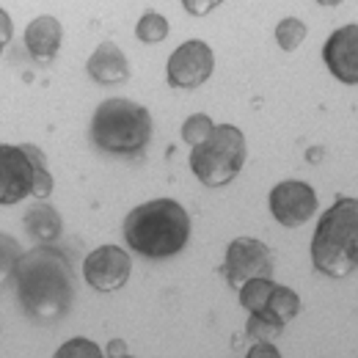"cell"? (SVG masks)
I'll return each mask as SVG.
<instances>
[{
    "label": "cell",
    "instance_id": "1",
    "mask_svg": "<svg viewBox=\"0 0 358 358\" xmlns=\"http://www.w3.org/2000/svg\"><path fill=\"white\" fill-rule=\"evenodd\" d=\"M14 287L25 317L36 325H52L69 314L75 301L72 262L55 245H36L22 254Z\"/></svg>",
    "mask_w": 358,
    "mask_h": 358
},
{
    "label": "cell",
    "instance_id": "2",
    "mask_svg": "<svg viewBox=\"0 0 358 358\" xmlns=\"http://www.w3.org/2000/svg\"><path fill=\"white\" fill-rule=\"evenodd\" d=\"M190 237V215L174 199H152L124 218V240L146 259L177 257Z\"/></svg>",
    "mask_w": 358,
    "mask_h": 358
},
{
    "label": "cell",
    "instance_id": "3",
    "mask_svg": "<svg viewBox=\"0 0 358 358\" xmlns=\"http://www.w3.org/2000/svg\"><path fill=\"white\" fill-rule=\"evenodd\" d=\"M312 265L328 278H348L358 268V201L339 199L320 218L312 237Z\"/></svg>",
    "mask_w": 358,
    "mask_h": 358
},
{
    "label": "cell",
    "instance_id": "4",
    "mask_svg": "<svg viewBox=\"0 0 358 358\" xmlns=\"http://www.w3.org/2000/svg\"><path fill=\"white\" fill-rule=\"evenodd\" d=\"M89 138L108 155H138L152 138V116L133 99H105L91 116Z\"/></svg>",
    "mask_w": 358,
    "mask_h": 358
},
{
    "label": "cell",
    "instance_id": "5",
    "mask_svg": "<svg viewBox=\"0 0 358 358\" xmlns=\"http://www.w3.org/2000/svg\"><path fill=\"white\" fill-rule=\"evenodd\" d=\"M245 135L234 124H218L207 141L193 146L190 171L207 187H224L245 166Z\"/></svg>",
    "mask_w": 358,
    "mask_h": 358
},
{
    "label": "cell",
    "instance_id": "6",
    "mask_svg": "<svg viewBox=\"0 0 358 358\" xmlns=\"http://www.w3.org/2000/svg\"><path fill=\"white\" fill-rule=\"evenodd\" d=\"M273 254L268 243L257 237H237L229 243L221 273L229 281V287L240 289L251 278H273Z\"/></svg>",
    "mask_w": 358,
    "mask_h": 358
},
{
    "label": "cell",
    "instance_id": "7",
    "mask_svg": "<svg viewBox=\"0 0 358 358\" xmlns=\"http://www.w3.org/2000/svg\"><path fill=\"white\" fill-rule=\"evenodd\" d=\"M215 69V55L207 42L201 39H190V42H182V45L171 52L169 64H166V78H169V86L179 91H190L199 89L210 80Z\"/></svg>",
    "mask_w": 358,
    "mask_h": 358
},
{
    "label": "cell",
    "instance_id": "8",
    "mask_svg": "<svg viewBox=\"0 0 358 358\" xmlns=\"http://www.w3.org/2000/svg\"><path fill=\"white\" fill-rule=\"evenodd\" d=\"M268 204L278 224L287 229H298V226L309 224V218L317 213V193L309 182L287 179L270 190Z\"/></svg>",
    "mask_w": 358,
    "mask_h": 358
},
{
    "label": "cell",
    "instance_id": "9",
    "mask_svg": "<svg viewBox=\"0 0 358 358\" xmlns=\"http://www.w3.org/2000/svg\"><path fill=\"white\" fill-rule=\"evenodd\" d=\"M133 270V259L119 245H99L83 262V278L96 292H116L127 284Z\"/></svg>",
    "mask_w": 358,
    "mask_h": 358
},
{
    "label": "cell",
    "instance_id": "10",
    "mask_svg": "<svg viewBox=\"0 0 358 358\" xmlns=\"http://www.w3.org/2000/svg\"><path fill=\"white\" fill-rule=\"evenodd\" d=\"M34 187V169L22 146L0 143V207L20 204L31 196Z\"/></svg>",
    "mask_w": 358,
    "mask_h": 358
},
{
    "label": "cell",
    "instance_id": "11",
    "mask_svg": "<svg viewBox=\"0 0 358 358\" xmlns=\"http://www.w3.org/2000/svg\"><path fill=\"white\" fill-rule=\"evenodd\" d=\"M325 66L331 75L348 86L358 83V25H345L328 36L322 47Z\"/></svg>",
    "mask_w": 358,
    "mask_h": 358
},
{
    "label": "cell",
    "instance_id": "12",
    "mask_svg": "<svg viewBox=\"0 0 358 358\" xmlns=\"http://www.w3.org/2000/svg\"><path fill=\"white\" fill-rule=\"evenodd\" d=\"M61 39H64V28L50 14L31 20V25L25 28V50L39 66H50L55 61L61 50Z\"/></svg>",
    "mask_w": 358,
    "mask_h": 358
},
{
    "label": "cell",
    "instance_id": "13",
    "mask_svg": "<svg viewBox=\"0 0 358 358\" xmlns=\"http://www.w3.org/2000/svg\"><path fill=\"white\" fill-rule=\"evenodd\" d=\"M86 72L99 86H119L130 78V64H127V55L119 50L116 42H102L91 52Z\"/></svg>",
    "mask_w": 358,
    "mask_h": 358
},
{
    "label": "cell",
    "instance_id": "14",
    "mask_svg": "<svg viewBox=\"0 0 358 358\" xmlns=\"http://www.w3.org/2000/svg\"><path fill=\"white\" fill-rule=\"evenodd\" d=\"M22 226L28 231V237L36 243V245H52L61 231H64V221L58 215V210L47 201H36L25 210V218H22Z\"/></svg>",
    "mask_w": 358,
    "mask_h": 358
},
{
    "label": "cell",
    "instance_id": "15",
    "mask_svg": "<svg viewBox=\"0 0 358 358\" xmlns=\"http://www.w3.org/2000/svg\"><path fill=\"white\" fill-rule=\"evenodd\" d=\"M298 314H301V298H298V292L289 289V287H278V284H275L273 292H270L268 309L262 312V317H268V320L278 322V325L284 328V325L292 322Z\"/></svg>",
    "mask_w": 358,
    "mask_h": 358
},
{
    "label": "cell",
    "instance_id": "16",
    "mask_svg": "<svg viewBox=\"0 0 358 358\" xmlns=\"http://www.w3.org/2000/svg\"><path fill=\"white\" fill-rule=\"evenodd\" d=\"M22 152L28 155L31 169H34V187H31V196L39 199V201H47L50 193H52V187H55V182H52V174H50V169H47L45 152H42L39 146H34V143H22Z\"/></svg>",
    "mask_w": 358,
    "mask_h": 358
},
{
    "label": "cell",
    "instance_id": "17",
    "mask_svg": "<svg viewBox=\"0 0 358 358\" xmlns=\"http://www.w3.org/2000/svg\"><path fill=\"white\" fill-rule=\"evenodd\" d=\"M273 278H251L240 287V306L248 314H262L268 309L270 292H273Z\"/></svg>",
    "mask_w": 358,
    "mask_h": 358
},
{
    "label": "cell",
    "instance_id": "18",
    "mask_svg": "<svg viewBox=\"0 0 358 358\" xmlns=\"http://www.w3.org/2000/svg\"><path fill=\"white\" fill-rule=\"evenodd\" d=\"M22 259V248L11 234L0 231V289H6L14 275H17V265Z\"/></svg>",
    "mask_w": 358,
    "mask_h": 358
},
{
    "label": "cell",
    "instance_id": "19",
    "mask_svg": "<svg viewBox=\"0 0 358 358\" xmlns=\"http://www.w3.org/2000/svg\"><path fill=\"white\" fill-rule=\"evenodd\" d=\"M135 36L143 45H157V42H163L169 36V20L160 11H146L135 25Z\"/></svg>",
    "mask_w": 358,
    "mask_h": 358
},
{
    "label": "cell",
    "instance_id": "20",
    "mask_svg": "<svg viewBox=\"0 0 358 358\" xmlns=\"http://www.w3.org/2000/svg\"><path fill=\"white\" fill-rule=\"evenodd\" d=\"M306 36H309V28H306L303 20H298V17H284V20L275 25V42H278L281 50H287V52L298 50V47L303 45Z\"/></svg>",
    "mask_w": 358,
    "mask_h": 358
},
{
    "label": "cell",
    "instance_id": "21",
    "mask_svg": "<svg viewBox=\"0 0 358 358\" xmlns=\"http://www.w3.org/2000/svg\"><path fill=\"white\" fill-rule=\"evenodd\" d=\"M281 325L278 322H273L268 317H262V314H251L248 317V322H245V336L243 339H251L254 345H273L278 336H281Z\"/></svg>",
    "mask_w": 358,
    "mask_h": 358
},
{
    "label": "cell",
    "instance_id": "22",
    "mask_svg": "<svg viewBox=\"0 0 358 358\" xmlns=\"http://www.w3.org/2000/svg\"><path fill=\"white\" fill-rule=\"evenodd\" d=\"M213 127H215V124H213V119H210L207 113H193V116H187L185 124H182V138H185V143L199 146L201 141L210 138Z\"/></svg>",
    "mask_w": 358,
    "mask_h": 358
},
{
    "label": "cell",
    "instance_id": "23",
    "mask_svg": "<svg viewBox=\"0 0 358 358\" xmlns=\"http://www.w3.org/2000/svg\"><path fill=\"white\" fill-rule=\"evenodd\" d=\"M52 358H105V356H102V350H99L96 342L83 339V336H75V339L64 342V345L55 350Z\"/></svg>",
    "mask_w": 358,
    "mask_h": 358
},
{
    "label": "cell",
    "instance_id": "24",
    "mask_svg": "<svg viewBox=\"0 0 358 358\" xmlns=\"http://www.w3.org/2000/svg\"><path fill=\"white\" fill-rule=\"evenodd\" d=\"M182 6H185L187 14H193V17H204V14H210L215 6H221V0H201V3H196V0H182Z\"/></svg>",
    "mask_w": 358,
    "mask_h": 358
},
{
    "label": "cell",
    "instance_id": "25",
    "mask_svg": "<svg viewBox=\"0 0 358 358\" xmlns=\"http://www.w3.org/2000/svg\"><path fill=\"white\" fill-rule=\"evenodd\" d=\"M11 36H14V22H11L8 11L0 8V55H3V47L11 42Z\"/></svg>",
    "mask_w": 358,
    "mask_h": 358
},
{
    "label": "cell",
    "instance_id": "26",
    "mask_svg": "<svg viewBox=\"0 0 358 358\" xmlns=\"http://www.w3.org/2000/svg\"><path fill=\"white\" fill-rule=\"evenodd\" d=\"M245 358H281V353H278L275 345H268V342H265V345H254Z\"/></svg>",
    "mask_w": 358,
    "mask_h": 358
},
{
    "label": "cell",
    "instance_id": "27",
    "mask_svg": "<svg viewBox=\"0 0 358 358\" xmlns=\"http://www.w3.org/2000/svg\"><path fill=\"white\" fill-rule=\"evenodd\" d=\"M127 356V342L124 339H110L108 348H105V358H119Z\"/></svg>",
    "mask_w": 358,
    "mask_h": 358
},
{
    "label": "cell",
    "instance_id": "28",
    "mask_svg": "<svg viewBox=\"0 0 358 358\" xmlns=\"http://www.w3.org/2000/svg\"><path fill=\"white\" fill-rule=\"evenodd\" d=\"M119 358H133V356H130V353H127V356H119Z\"/></svg>",
    "mask_w": 358,
    "mask_h": 358
}]
</instances>
